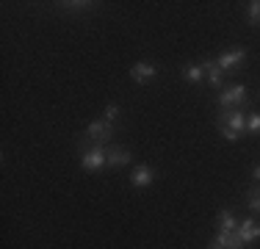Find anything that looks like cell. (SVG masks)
Wrapping results in <instances>:
<instances>
[{"label": "cell", "mask_w": 260, "mask_h": 249, "mask_svg": "<svg viewBox=\"0 0 260 249\" xmlns=\"http://www.w3.org/2000/svg\"><path fill=\"white\" fill-rule=\"evenodd\" d=\"M105 158H108V166H125L130 161V149H125V147H108V149H105Z\"/></svg>", "instance_id": "obj_10"}, {"label": "cell", "mask_w": 260, "mask_h": 249, "mask_svg": "<svg viewBox=\"0 0 260 249\" xmlns=\"http://www.w3.org/2000/svg\"><path fill=\"white\" fill-rule=\"evenodd\" d=\"M116 114H119V105H114V103H111V105H105L103 119H105V122H114V119H116Z\"/></svg>", "instance_id": "obj_16"}, {"label": "cell", "mask_w": 260, "mask_h": 249, "mask_svg": "<svg viewBox=\"0 0 260 249\" xmlns=\"http://www.w3.org/2000/svg\"><path fill=\"white\" fill-rule=\"evenodd\" d=\"M105 164H108V158H105V149L100 144H94V147H89V149H83V152H80V166H83V169H89V172L103 169Z\"/></svg>", "instance_id": "obj_2"}, {"label": "cell", "mask_w": 260, "mask_h": 249, "mask_svg": "<svg viewBox=\"0 0 260 249\" xmlns=\"http://www.w3.org/2000/svg\"><path fill=\"white\" fill-rule=\"evenodd\" d=\"M152 180H155V172H152L150 166H136L133 174H130V183H133L136 189H147V185H152Z\"/></svg>", "instance_id": "obj_7"}, {"label": "cell", "mask_w": 260, "mask_h": 249, "mask_svg": "<svg viewBox=\"0 0 260 249\" xmlns=\"http://www.w3.org/2000/svg\"><path fill=\"white\" fill-rule=\"evenodd\" d=\"M246 17H249L252 25H260V0H252V3L246 6Z\"/></svg>", "instance_id": "obj_14"}, {"label": "cell", "mask_w": 260, "mask_h": 249, "mask_svg": "<svg viewBox=\"0 0 260 249\" xmlns=\"http://www.w3.org/2000/svg\"><path fill=\"white\" fill-rule=\"evenodd\" d=\"M61 6H67V9H72V11H80V9H89L91 3H80V0H75V3H61Z\"/></svg>", "instance_id": "obj_18"}, {"label": "cell", "mask_w": 260, "mask_h": 249, "mask_svg": "<svg viewBox=\"0 0 260 249\" xmlns=\"http://www.w3.org/2000/svg\"><path fill=\"white\" fill-rule=\"evenodd\" d=\"M202 70H205V78L210 80V86H221V70L216 61H202Z\"/></svg>", "instance_id": "obj_12"}, {"label": "cell", "mask_w": 260, "mask_h": 249, "mask_svg": "<svg viewBox=\"0 0 260 249\" xmlns=\"http://www.w3.org/2000/svg\"><path fill=\"white\" fill-rule=\"evenodd\" d=\"M216 227H219V233H235V230H238V219H235L230 210H219Z\"/></svg>", "instance_id": "obj_11"}, {"label": "cell", "mask_w": 260, "mask_h": 249, "mask_svg": "<svg viewBox=\"0 0 260 249\" xmlns=\"http://www.w3.org/2000/svg\"><path fill=\"white\" fill-rule=\"evenodd\" d=\"M208 249H221V246H216V244H210V246H208Z\"/></svg>", "instance_id": "obj_20"}, {"label": "cell", "mask_w": 260, "mask_h": 249, "mask_svg": "<svg viewBox=\"0 0 260 249\" xmlns=\"http://www.w3.org/2000/svg\"><path fill=\"white\" fill-rule=\"evenodd\" d=\"M244 58H246V50L233 47V50H227V53H221L219 58H216V64H219L221 72H227V70H235L238 64H244Z\"/></svg>", "instance_id": "obj_5"}, {"label": "cell", "mask_w": 260, "mask_h": 249, "mask_svg": "<svg viewBox=\"0 0 260 249\" xmlns=\"http://www.w3.org/2000/svg\"><path fill=\"white\" fill-rule=\"evenodd\" d=\"M213 244L221 246V249H244V241H241L238 230H235V233H219Z\"/></svg>", "instance_id": "obj_9"}, {"label": "cell", "mask_w": 260, "mask_h": 249, "mask_svg": "<svg viewBox=\"0 0 260 249\" xmlns=\"http://www.w3.org/2000/svg\"><path fill=\"white\" fill-rule=\"evenodd\" d=\"M219 130L227 141H238L241 133L246 130V116L241 108H233V111H221L219 114Z\"/></svg>", "instance_id": "obj_1"}, {"label": "cell", "mask_w": 260, "mask_h": 249, "mask_svg": "<svg viewBox=\"0 0 260 249\" xmlns=\"http://www.w3.org/2000/svg\"><path fill=\"white\" fill-rule=\"evenodd\" d=\"M158 75L155 64H150V61H139V64L130 70V78L136 80V83H147V80H152Z\"/></svg>", "instance_id": "obj_6"}, {"label": "cell", "mask_w": 260, "mask_h": 249, "mask_svg": "<svg viewBox=\"0 0 260 249\" xmlns=\"http://www.w3.org/2000/svg\"><path fill=\"white\" fill-rule=\"evenodd\" d=\"M111 136H114V124L105 122V119H100V122H91L89 128H86L83 141H94V144H103L105 139H111Z\"/></svg>", "instance_id": "obj_4"}, {"label": "cell", "mask_w": 260, "mask_h": 249, "mask_svg": "<svg viewBox=\"0 0 260 249\" xmlns=\"http://www.w3.org/2000/svg\"><path fill=\"white\" fill-rule=\"evenodd\" d=\"M252 180H255V183H260V164L255 166V169H252Z\"/></svg>", "instance_id": "obj_19"}, {"label": "cell", "mask_w": 260, "mask_h": 249, "mask_svg": "<svg viewBox=\"0 0 260 249\" xmlns=\"http://www.w3.org/2000/svg\"><path fill=\"white\" fill-rule=\"evenodd\" d=\"M205 70H202V64H185L183 67V78L188 80V83H200Z\"/></svg>", "instance_id": "obj_13"}, {"label": "cell", "mask_w": 260, "mask_h": 249, "mask_svg": "<svg viewBox=\"0 0 260 249\" xmlns=\"http://www.w3.org/2000/svg\"><path fill=\"white\" fill-rule=\"evenodd\" d=\"M249 208H252V210H260V189H252V194H249Z\"/></svg>", "instance_id": "obj_17"}, {"label": "cell", "mask_w": 260, "mask_h": 249, "mask_svg": "<svg viewBox=\"0 0 260 249\" xmlns=\"http://www.w3.org/2000/svg\"><path fill=\"white\" fill-rule=\"evenodd\" d=\"M244 103H246V86H241V83L230 86L224 95H219V108H224V111H233Z\"/></svg>", "instance_id": "obj_3"}, {"label": "cell", "mask_w": 260, "mask_h": 249, "mask_svg": "<svg viewBox=\"0 0 260 249\" xmlns=\"http://www.w3.org/2000/svg\"><path fill=\"white\" fill-rule=\"evenodd\" d=\"M238 235H241V241H244V244H249V241L260 238V224L255 219H244V222L238 224Z\"/></svg>", "instance_id": "obj_8"}, {"label": "cell", "mask_w": 260, "mask_h": 249, "mask_svg": "<svg viewBox=\"0 0 260 249\" xmlns=\"http://www.w3.org/2000/svg\"><path fill=\"white\" fill-rule=\"evenodd\" d=\"M246 130H249L252 136H257V133H260V111H255V114L246 116Z\"/></svg>", "instance_id": "obj_15"}]
</instances>
